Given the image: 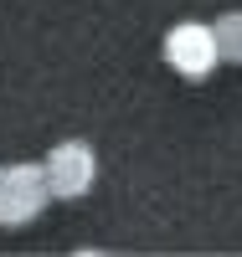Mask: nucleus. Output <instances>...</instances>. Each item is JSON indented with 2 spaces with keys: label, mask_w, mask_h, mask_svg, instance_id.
<instances>
[{
  "label": "nucleus",
  "mask_w": 242,
  "mask_h": 257,
  "mask_svg": "<svg viewBox=\"0 0 242 257\" xmlns=\"http://www.w3.org/2000/svg\"><path fill=\"white\" fill-rule=\"evenodd\" d=\"M52 201L47 165H11L0 175V226H26L41 216V206Z\"/></svg>",
  "instance_id": "1"
},
{
  "label": "nucleus",
  "mask_w": 242,
  "mask_h": 257,
  "mask_svg": "<svg viewBox=\"0 0 242 257\" xmlns=\"http://www.w3.org/2000/svg\"><path fill=\"white\" fill-rule=\"evenodd\" d=\"M165 62L175 72H181L186 82H201V77H211V67L222 57H216V36H211V26H201V21H181L170 36H165Z\"/></svg>",
  "instance_id": "2"
},
{
  "label": "nucleus",
  "mask_w": 242,
  "mask_h": 257,
  "mask_svg": "<svg viewBox=\"0 0 242 257\" xmlns=\"http://www.w3.org/2000/svg\"><path fill=\"white\" fill-rule=\"evenodd\" d=\"M47 185H52V201H77V196H88V185H93V170H98V160H93V149H88L83 139H67V144H57L47 160Z\"/></svg>",
  "instance_id": "3"
},
{
  "label": "nucleus",
  "mask_w": 242,
  "mask_h": 257,
  "mask_svg": "<svg viewBox=\"0 0 242 257\" xmlns=\"http://www.w3.org/2000/svg\"><path fill=\"white\" fill-rule=\"evenodd\" d=\"M211 36H216V57L242 67V11L216 16V21H211Z\"/></svg>",
  "instance_id": "4"
},
{
  "label": "nucleus",
  "mask_w": 242,
  "mask_h": 257,
  "mask_svg": "<svg viewBox=\"0 0 242 257\" xmlns=\"http://www.w3.org/2000/svg\"><path fill=\"white\" fill-rule=\"evenodd\" d=\"M0 175H6V170H0Z\"/></svg>",
  "instance_id": "5"
}]
</instances>
